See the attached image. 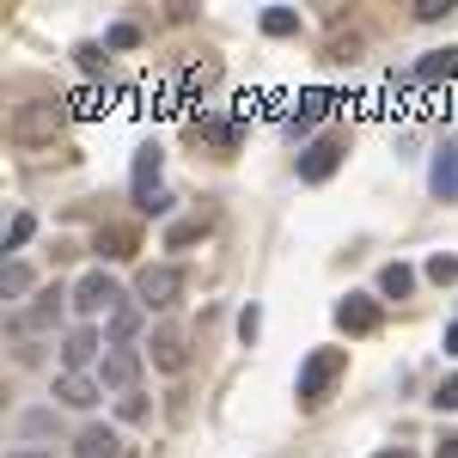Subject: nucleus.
Here are the masks:
<instances>
[{"label": "nucleus", "mask_w": 458, "mask_h": 458, "mask_svg": "<svg viewBox=\"0 0 458 458\" xmlns=\"http://www.w3.org/2000/svg\"><path fill=\"white\" fill-rule=\"evenodd\" d=\"M343 367H349V354L343 349H312L300 360V379H293V397H300V410H318L324 403V391L343 379Z\"/></svg>", "instance_id": "obj_1"}, {"label": "nucleus", "mask_w": 458, "mask_h": 458, "mask_svg": "<svg viewBox=\"0 0 458 458\" xmlns=\"http://www.w3.org/2000/svg\"><path fill=\"white\" fill-rule=\"evenodd\" d=\"M177 293H183V269H177V263H147L141 276H135V300H141L147 312L177 306Z\"/></svg>", "instance_id": "obj_2"}, {"label": "nucleus", "mask_w": 458, "mask_h": 458, "mask_svg": "<svg viewBox=\"0 0 458 458\" xmlns=\"http://www.w3.org/2000/svg\"><path fill=\"white\" fill-rule=\"evenodd\" d=\"M73 312H86V318H98V312H116L123 306V293H116V282H110L105 269H86L80 282H73Z\"/></svg>", "instance_id": "obj_3"}, {"label": "nucleus", "mask_w": 458, "mask_h": 458, "mask_svg": "<svg viewBox=\"0 0 458 458\" xmlns=\"http://www.w3.org/2000/svg\"><path fill=\"white\" fill-rule=\"evenodd\" d=\"M379 300H373V293H343V300H336V330H349V336H373V330H379Z\"/></svg>", "instance_id": "obj_4"}, {"label": "nucleus", "mask_w": 458, "mask_h": 458, "mask_svg": "<svg viewBox=\"0 0 458 458\" xmlns=\"http://www.w3.org/2000/svg\"><path fill=\"white\" fill-rule=\"evenodd\" d=\"M135 379H141V349L129 343V349H105V360H98V386H110V391H135Z\"/></svg>", "instance_id": "obj_5"}, {"label": "nucleus", "mask_w": 458, "mask_h": 458, "mask_svg": "<svg viewBox=\"0 0 458 458\" xmlns=\"http://www.w3.org/2000/svg\"><path fill=\"white\" fill-rule=\"evenodd\" d=\"M55 318H62V293L49 287V293H37L31 306L13 312V336H43V330H55Z\"/></svg>", "instance_id": "obj_6"}, {"label": "nucleus", "mask_w": 458, "mask_h": 458, "mask_svg": "<svg viewBox=\"0 0 458 458\" xmlns=\"http://www.w3.org/2000/svg\"><path fill=\"white\" fill-rule=\"evenodd\" d=\"M62 116H68V110H62V105H25V110H19V116H13V141L37 147V141H43V135H55V129H62Z\"/></svg>", "instance_id": "obj_7"}, {"label": "nucleus", "mask_w": 458, "mask_h": 458, "mask_svg": "<svg viewBox=\"0 0 458 458\" xmlns=\"http://www.w3.org/2000/svg\"><path fill=\"white\" fill-rule=\"evenodd\" d=\"M336 165H343V141L318 135V141H306V153H300V183H324V177H336Z\"/></svg>", "instance_id": "obj_8"}, {"label": "nucleus", "mask_w": 458, "mask_h": 458, "mask_svg": "<svg viewBox=\"0 0 458 458\" xmlns=\"http://www.w3.org/2000/svg\"><path fill=\"white\" fill-rule=\"evenodd\" d=\"M428 190H434V202H458V141H440V147H434Z\"/></svg>", "instance_id": "obj_9"}, {"label": "nucleus", "mask_w": 458, "mask_h": 458, "mask_svg": "<svg viewBox=\"0 0 458 458\" xmlns=\"http://www.w3.org/2000/svg\"><path fill=\"white\" fill-rule=\"evenodd\" d=\"M73 458H129V446H123V434L105 422H92L80 440H73Z\"/></svg>", "instance_id": "obj_10"}, {"label": "nucleus", "mask_w": 458, "mask_h": 458, "mask_svg": "<svg viewBox=\"0 0 458 458\" xmlns=\"http://www.w3.org/2000/svg\"><path fill=\"white\" fill-rule=\"evenodd\" d=\"M62 360H68V373H86L92 360H105V336L98 330H73L68 343H62Z\"/></svg>", "instance_id": "obj_11"}, {"label": "nucleus", "mask_w": 458, "mask_h": 458, "mask_svg": "<svg viewBox=\"0 0 458 458\" xmlns=\"http://www.w3.org/2000/svg\"><path fill=\"white\" fill-rule=\"evenodd\" d=\"M55 397H62L68 410H92V403L105 397V386H98L92 373H62V379H55Z\"/></svg>", "instance_id": "obj_12"}, {"label": "nucleus", "mask_w": 458, "mask_h": 458, "mask_svg": "<svg viewBox=\"0 0 458 458\" xmlns=\"http://www.w3.org/2000/svg\"><path fill=\"white\" fill-rule=\"evenodd\" d=\"M416 80H422V86H446V80H458V49H428L422 62H416Z\"/></svg>", "instance_id": "obj_13"}, {"label": "nucleus", "mask_w": 458, "mask_h": 458, "mask_svg": "<svg viewBox=\"0 0 458 458\" xmlns=\"http://www.w3.org/2000/svg\"><path fill=\"white\" fill-rule=\"evenodd\" d=\"M153 367H165V373L183 367V330H172V324L153 330Z\"/></svg>", "instance_id": "obj_14"}, {"label": "nucleus", "mask_w": 458, "mask_h": 458, "mask_svg": "<svg viewBox=\"0 0 458 458\" xmlns=\"http://www.w3.org/2000/svg\"><path fill=\"white\" fill-rule=\"evenodd\" d=\"M135 330H141V312H135V306H116L110 324H105V349H129V343H135Z\"/></svg>", "instance_id": "obj_15"}, {"label": "nucleus", "mask_w": 458, "mask_h": 458, "mask_svg": "<svg viewBox=\"0 0 458 458\" xmlns=\"http://www.w3.org/2000/svg\"><path fill=\"white\" fill-rule=\"evenodd\" d=\"M159 165H165L159 147H141V153H135V196H153V190H159Z\"/></svg>", "instance_id": "obj_16"}, {"label": "nucleus", "mask_w": 458, "mask_h": 458, "mask_svg": "<svg viewBox=\"0 0 458 458\" xmlns=\"http://www.w3.org/2000/svg\"><path fill=\"white\" fill-rule=\"evenodd\" d=\"M379 293H386V300H410V293H416V269H410V263H386V269H379Z\"/></svg>", "instance_id": "obj_17"}, {"label": "nucleus", "mask_w": 458, "mask_h": 458, "mask_svg": "<svg viewBox=\"0 0 458 458\" xmlns=\"http://www.w3.org/2000/svg\"><path fill=\"white\" fill-rule=\"evenodd\" d=\"M318 116H330V92H306V98H300V110H293V135H306Z\"/></svg>", "instance_id": "obj_18"}, {"label": "nucleus", "mask_w": 458, "mask_h": 458, "mask_svg": "<svg viewBox=\"0 0 458 458\" xmlns=\"http://www.w3.org/2000/svg\"><path fill=\"white\" fill-rule=\"evenodd\" d=\"M422 276H428V282H440V287H453V282H458V257H453V250H434Z\"/></svg>", "instance_id": "obj_19"}, {"label": "nucleus", "mask_w": 458, "mask_h": 458, "mask_svg": "<svg viewBox=\"0 0 458 458\" xmlns=\"http://www.w3.org/2000/svg\"><path fill=\"white\" fill-rule=\"evenodd\" d=\"M263 31L269 37H293L300 31V13H293V6H269V13H263Z\"/></svg>", "instance_id": "obj_20"}, {"label": "nucleus", "mask_w": 458, "mask_h": 458, "mask_svg": "<svg viewBox=\"0 0 458 458\" xmlns=\"http://www.w3.org/2000/svg\"><path fill=\"white\" fill-rule=\"evenodd\" d=\"M0 287H6V300H25V293H31V269H25V263H6Z\"/></svg>", "instance_id": "obj_21"}, {"label": "nucleus", "mask_w": 458, "mask_h": 458, "mask_svg": "<svg viewBox=\"0 0 458 458\" xmlns=\"http://www.w3.org/2000/svg\"><path fill=\"white\" fill-rule=\"evenodd\" d=\"M73 62H80L86 73H105V43H80V49H73Z\"/></svg>", "instance_id": "obj_22"}, {"label": "nucleus", "mask_w": 458, "mask_h": 458, "mask_svg": "<svg viewBox=\"0 0 458 458\" xmlns=\"http://www.w3.org/2000/svg\"><path fill=\"white\" fill-rule=\"evenodd\" d=\"M135 208H141V214H172V190L159 183L153 196H135Z\"/></svg>", "instance_id": "obj_23"}, {"label": "nucleus", "mask_w": 458, "mask_h": 458, "mask_svg": "<svg viewBox=\"0 0 458 458\" xmlns=\"http://www.w3.org/2000/svg\"><path fill=\"white\" fill-rule=\"evenodd\" d=\"M31 233H37V220H31V214H19V220L6 226V250H19L25 239H31Z\"/></svg>", "instance_id": "obj_24"}, {"label": "nucleus", "mask_w": 458, "mask_h": 458, "mask_svg": "<svg viewBox=\"0 0 458 458\" xmlns=\"http://www.w3.org/2000/svg\"><path fill=\"white\" fill-rule=\"evenodd\" d=\"M202 135H208L214 147H233L239 141V123H202Z\"/></svg>", "instance_id": "obj_25"}, {"label": "nucleus", "mask_w": 458, "mask_h": 458, "mask_svg": "<svg viewBox=\"0 0 458 458\" xmlns=\"http://www.w3.org/2000/svg\"><path fill=\"white\" fill-rule=\"evenodd\" d=\"M202 226H208V220H183V226L165 233V245H190V239H202Z\"/></svg>", "instance_id": "obj_26"}, {"label": "nucleus", "mask_w": 458, "mask_h": 458, "mask_svg": "<svg viewBox=\"0 0 458 458\" xmlns=\"http://www.w3.org/2000/svg\"><path fill=\"white\" fill-rule=\"evenodd\" d=\"M257 330H263V312H257V306H245V312H239V336H245V343H257Z\"/></svg>", "instance_id": "obj_27"}, {"label": "nucleus", "mask_w": 458, "mask_h": 458, "mask_svg": "<svg viewBox=\"0 0 458 458\" xmlns=\"http://www.w3.org/2000/svg\"><path fill=\"white\" fill-rule=\"evenodd\" d=\"M446 13H453V0H416V19H428V25L446 19Z\"/></svg>", "instance_id": "obj_28"}, {"label": "nucleus", "mask_w": 458, "mask_h": 458, "mask_svg": "<svg viewBox=\"0 0 458 458\" xmlns=\"http://www.w3.org/2000/svg\"><path fill=\"white\" fill-rule=\"evenodd\" d=\"M116 416H123V422H141V416H147V397H135V391H129V397L116 403Z\"/></svg>", "instance_id": "obj_29"}, {"label": "nucleus", "mask_w": 458, "mask_h": 458, "mask_svg": "<svg viewBox=\"0 0 458 458\" xmlns=\"http://www.w3.org/2000/svg\"><path fill=\"white\" fill-rule=\"evenodd\" d=\"M135 43H141L135 25H110V49H135Z\"/></svg>", "instance_id": "obj_30"}, {"label": "nucleus", "mask_w": 458, "mask_h": 458, "mask_svg": "<svg viewBox=\"0 0 458 458\" xmlns=\"http://www.w3.org/2000/svg\"><path fill=\"white\" fill-rule=\"evenodd\" d=\"M434 403H440V410H458V373H453V379H440V391H434Z\"/></svg>", "instance_id": "obj_31"}, {"label": "nucleus", "mask_w": 458, "mask_h": 458, "mask_svg": "<svg viewBox=\"0 0 458 458\" xmlns=\"http://www.w3.org/2000/svg\"><path fill=\"white\" fill-rule=\"evenodd\" d=\"M49 428H55V416H43V410H31V416H25V434H49Z\"/></svg>", "instance_id": "obj_32"}, {"label": "nucleus", "mask_w": 458, "mask_h": 458, "mask_svg": "<svg viewBox=\"0 0 458 458\" xmlns=\"http://www.w3.org/2000/svg\"><path fill=\"white\" fill-rule=\"evenodd\" d=\"M434 458H458V434H446V440L434 446Z\"/></svg>", "instance_id": "obj_33"}, {"label": "nucleus", "mask_w": 458, "mask_h": 458, "mask_svg": "<svg viewBox=\"0 0 458 458\" xmlns=\"http://www.w3.org/2000/svg\"><path fill=\"white\" fill-rule=\"evenodd\" d=\"M446 354H458V324H446Z\"/></svg>", "instance_id": "obj_34"}, {"label": "nucleus", "mask_w": 458, "mask_h": 458, "mask_svg": "<svg viewBox=\"0 0 458 458\" xmlns=\"http://www.w3.org/2000/svg\"><path fill=\"white\" fill-rule=\"evenodd\" d=\"M6 458H49V453H37V446H19V453H6Z\"/></svg>", "instance_id": "obj_35"}, {"label": "nucleus", "mask_w": 458, "mask_h": 458, "mask_svg": "<svg viewBox=\"0 0 458 458\" xmlns=\"http://www.w3.org/2000/svg\"><path fill=\"white\" fill-rule=\"evenodd\" d=\"M373 458H410V453H403V446H391V453H373Z\"/></svg>", "instance_id": "obj_36"}]
</instances>
